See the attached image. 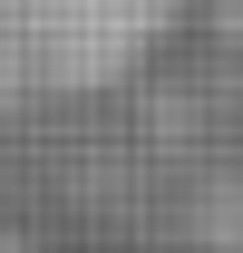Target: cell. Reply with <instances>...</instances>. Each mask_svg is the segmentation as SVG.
<instances>
[{"label":"cell","mask_w":243,"mask_h":253,"mask_svg":"<svg viewBox=\"0 0 243 253\" xmlns=\"http://www.w3.org/2000/svg\"><path fill=\"white\" fill-rule=\"evenodd\" d=\"M68 30H97V0H0V59H20V68Z\"/></svg>","instance_id":"1"}]
</instances>
